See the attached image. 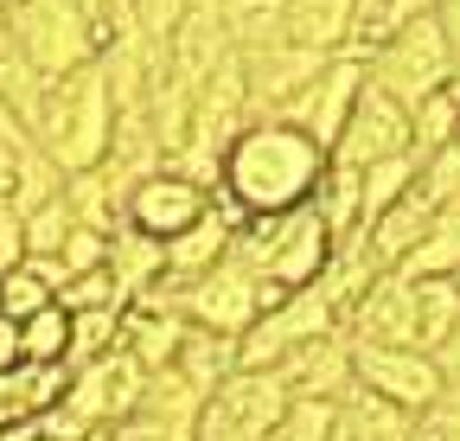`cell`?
Segmentation results:
<instances>
[{
	"label": "cell",
	"instance_id": "6da1fadb",
	"mask_svg": "<svg viewBox=\"0 0 460 441\" xmlns=\"http://www.w3.org/2000/svg\"><path fill=\"white\" fill-rule=\"evenodd\" d=\"M320 173H326V154L301 128L262 116V122H250L237 141L224 147L211 205L237 211L243 225H250V217H281V211H301L314 198Z\"/></svg>",
	"mask_w": 460,
	"mask_h": 441
},
{
	"label": "cell",
	"instance_id": "7a4b0ae2",
	"mask_svg": "<svg viewBox=\"0 0 460 441\" xmlns=\"http://www.w3.org/2000/svg\"><path fill=\"white\" fill-rule=\"evenodd\" d=\"M109 128H115V102H109V84H102L96 65H84V71H71V77L45 84L32 122H26L32 147L51 160L58 173L96 167L102 147H109Z\"/></svg>",
	"mask_w": 460,
	"mask_h": 441
},
{
	"label": "cell",
	"instance_id": "3957f363",
	"mask_svg": "<svg viewBox=\"0 0 460 441\" xmlns=\"http://www.w3.org/2000/svg\"><path fill=\"white\" fill-rule=\"evenodd\" d=\"M275 301H281V288H269L262 275L243 262L237 237H230L224 262H211L205 275L180 282V320L186 326H205V333H224V340H243Z\"/></svg>",
	"mask_w": 460,
	"mask_h": 441
},
{
	"label": "cell",
	"instance_id": "277c9868",
	"mask_svg": "<svg viewBox=\"0 0 460 441\" xmlns=\"http://www.w3.org/2000/svg\"><path fill=\"white\" fill-rule=\"evenodd\" d=\"M237 250H243V262L262 275L269 288L295 295V288L320 282V269L332 256V237L314 217V205H301V211H281V217H250V225L237 231Z\"/></svg>",
	"mask_w": 460,
	"mask_h": 441
},
{
	"label": "cell",
	"instance_id": "5b68a950",
	"mask_svg": "<svg viewBox=\"0 0 460 441\" xmlns=\"http://www.w3.org/2000/svg\"><path fill=\"white\" fill-rule=\"evenodd\" d=\"M365 77H371L390 102H402V109H416L422 96L447 90V77H454V51H447L435 13H416V20L390 26V32L365 51Z\"/></svg>",
	"mask_w": 460,
	"mask_h": 441
},
{
	"label": "cell",
	"instance_id": "8992f818",
	"mask_svg": "<svg viewBox=\"0 0 460 441\" xmlns=\"http://www.w3.org/2000/svg\"><path fill=\"white\" fill-rule=\"evenodd\" d=\"M7 32H13V45L26 51V65L45 84L96 65V51H102L96 20L77 7V0H20V7L7 13Z\"/></svg>",
	"mask_w": 460,
	"mask_h": 441
},
{
	"label": "cell",
	"instance_id": "52a82bcc",
	"mask_svg": "<svg viewBox=\"0 0 460 441\" xmlns=\"http://www.w3.org/2000/svg\"><path fill=\"white\" fill-rule=\"evenodd\" d=\"M295 403L288 384L275 371H230L217 391L205 397L192 441H269V428L281 422V410Z\"/></svg>",
	"mask_w": 460,
	"mask_h": 441
},
{
	"label": "cell",
	"instance_id": "ba28073f",
	"mask_svg": "<svg viewBox=\"0 0 460 441\" xmlns=\"http://www.w3.org/2000/svg\"><path fill=\"white\" fill-rule=\"evenodd\" d=\"M326 333H339V313L326 307V295L320 288H295L237 340V371H275L288 352H301V346H314Z\"/></svg>",
	"mask_w": 460,
	"mask_h": 441
},
{
	"label": "cell",
	"instance_id": "9c48e42d",
	"mask_svg": "<svg viewBox=\"0 0 460 441\" xmlns=\"http://www.w3.org/2000/svg\"><path fill=\"white\" fill-rule=\"evenodd\" d=\"M358 90H365V51H339V58H326V65H320V77H314L301 96H288V102L275 109V122L301 128V135L332 160V141H339L345 116H352Z\"/></svg>",
	"mask_w": 460,
	"mask_h": 441
},
{
	"label": "cell",
	"instance_id": "30bf717a",
	"mask_svg": "<svg viewBox=\"0 0 460 441\" xmlns=\"http://www.w3.org/2000/svg\"><path fill=\"white\" fill-rule=\"evenodd\" d=\"M205 211H211V192H205V186H192V180H180L172 167H160V173H147L141 186H128V198H122V231H135V237H147V243L166 250L180 231H192Z\"/></svg>",
	"mask_w": 460,
	"mask_h": 441
},
{
	"label": "cell",
	"instance_id": "8fae6325",
	"mask_svg": "<svg viewBox=\"0 0 460 441\" xmlns=\"http://www.w3.org/2000/svg\"><path fill=\"white\" fill-rule=\"evenodd\" d=\"M402 154H410V109L390 102L365 77L352 116H345V128L332 141V160H339V167H377V160H402Z\"/></svg>",
	"mask_w": 460,
	"mask_h": 441
},
{
	"label": "cell",
	"instance_id": "7c38bea8",
	"mask_svg": "<svg viewBox=\"0 0 460 441\" xmlns=\"http://www.w3.org/2000/svg\"><path fill=\"white\" fill-rule=\"evenodd\" d=\"M352 377H358V391L410 410V416H422L441 391V371L416 346H352Z\"/></svg>",
	"mask_w": 460,
	"mask_h": 441
},
{
	"label": "cell",
	"instance_id": "4fadbf2b",
	"mask_svg": "<svg viewBox=\"0 0 460 441\" xmlns=\"http://www.w3.org/2000/svg\"><path fill=\"white\" fill-rule=\"evenodd\" d=\"M275 377L288 384V397H295V403H326V410H339L345 397L358 391L345 326H339V333H326V340H314V346H301V352H288V358L275 365Z\"/></svg>",
	"mask_w": 460,
	"mask_h": 441
},
{
	"label": "cell",
	"instance_id": "5bb4252c",
	"mask_svg": "<svg viewBox=\"0 0 460 441\" xmlns=\"http://www.w3.org/2000/svg\"><path fill=\"white\" fill-rule=\"evenodd\" d=\"M345 340L352 346H416V282L402 275H377V282L345 307Z\"/></svg>",
	"mask_w": 460,
	"mask_h": 441
},
{
	"label": "cell",
	"instance_id": "9a60e30c",
	"mask_svg": "<svg viewBox=\"0 0 460 441\" xmlns=\"http://www.w3.org/2000/svg\"><path fill=\"white\" fill-rule=\"evenodd\" d=\"M243 65V90H250V109H256V122L262 116H275V109L288 102V96H301L314 77H320V51H301V45H262V51H250V58H237Z\"/></svg>",
	"mask_w": 460,
	"mask_h": 441
},
{
	"label": "cell",
	"instance_id": "2e32d148",
	"mask_svg": "<svg viewBox=\"0 0 460 441\" xmlns=\"http://www.w3.org/2000/svg\"><path fill=\"white\" fill-rule=\"evenodd\" d=\"M352 20H358V0H288L281 39L320 51V58H339V51H352Z\"/></svg>",
	"mask_w": 460,
	"mask_h": 441
},
{
	"label": "cell",
	"instance_id": "e0dca14e",
	"mask_svg": "<svg viewBox=\"0 0 460 441\" xmlns=\"http://www.w3.org/2000/svg\"><path fill=\"white\" fill-rule=\"evenodd\" d=\"M237 231H243V217L224 211V205H211L192 231H180V237L160 250V256H166V275H172V282H192V275H205L211 262H224V250H230V237H237Z\"/></svg>",
	"mask_w": 460,
	"mask_h": 441
},
{
	"label": "cell",
	"instance_id": "ac0fdd59",
	"mask_svg": "<svg viewBox=\"0 0 460 441\" xmlns=\"http://www.w3.org/2000/svg\"><path fill=\"white\" fill-rule=\"evenodd\" d=\"M102 275L115 282V301L135 307L160 275H166V256H160V243H147V237H135V231L115 225L109 231V250H102Z\"/></svg>",
	"mask_w": 460,
	"mask_h": 441
},
{
	"label": "cell",
	"instance_id": "d6986e66",
	"mask_svg": "<svg viewBox=\"0 0 460 441\" xmlns=\"http://www.w3.org/2000/svg\"><path fill=\"white\" fill-rule=\"evenodd\" d=\"M396 275H402V282H454V275H460V198L441 205V211H429L422 243L402 256Z\"/></svg>",
	"mask_w": 460,
	"mask_h": 441
},
{
	"label": "cell",
	"instance_id": "ffe728a7",
	"mask_svg": "<svg viewBox=\"0 0 460 441\" xmlns=\"http://www.w3.org/2000/svg\"><path fill=\"white\" fill-rule=\"evenodd\" d=\"M422 231H429V205L410 192V198H396L384 217H371V225L358 231L365 237V250H371V262L390 275V269H402V256H410L416 243H422Z\"/></svg>",
	"mask_w": 460,
	"mask_h": 441
},
{
	"label": "cell",
	"instance_id": "44dd1931",
	"mask_svg": "<svg viewBox=\"0 0 460 441\" xmlns=\"http://www.w3.org/2000/svg\"><path fill=\"white\" fill-rule=\"evenodd\" d=\"M180 333L186 320L180 313H154V307H122V352L154 377V371H172V352H180Z\"/></svg>",
	"mask_w": 460,
	"mask_h": 441
},
{
	"label": "cell",
	"instance_id": "7402d4cb",
	"mask_svg": "<svg viewBox=\"0 0 460 441\" xmlns=\"http://www.w3.org/2000/svg\"><path fill=\"white\" fill-rule=\"evenodd\" d=\"M172 371H180L199 397H211L217 384L237 371V340L205 333V326H186V333H180V352H172Z\"/></svg>",
	"mask_w": 460,
	"mask_h": 441
},
{
	"label": "cell",
	"instance_id": "603a6c76",
	"mask_svg": "<svg viewBox=\"0 0 460 441\" xmlns=\"http://www.w3.org/2000/svg\"><path fill=\"white\" fill-rule=\"evenodd\" d=\"M410 410H396V403H384V397H371V391H352L339 410H332V428H339V441H410Z\"/></svg>",
	"mask_w": 460,
	"mask_h": 441
},
{
	"label": "cell",
	"instance_id": "cb8c5ba5",
	"mask_svg": "<svg viewBox=\"0 0 460 441\" xmlns=\"http://www.w3.org/2000/svg\"><path fill=\"white\" fill-rule=\"evenodd\" d=\"M199 410H205V397L192 391V384H186L180 371H154V377L141 384V403H135V416H141V422H160V428L186 435V441H192Z\"/></svg>",
	"mask_w": 460,
	"mask_h": 441
},
{
	"label": "cell",
	"instance_id": "d4e9b609",
	"mask_svg": "<svg viewBox=\"0 0 460 441\" xmlns=\"http://www.w3.org/2000/svg\"><path fill=\"white\" fill-rule=\"evenodd\" d=\"M281 13H288V0H224L217 7L224 39H230L237 58H250L262 45H281Z\"/></svg>",
	"mask_w": 460,
	"mask_h": 441
},
{
	"label": "cell",
	"instance_id": "484cf974",
	"mask_svg": "<svg viewBox=\"0 0 460 441\" xmlns=\"http://www.w3.org/2000/svg\"><path fill=\"white\" fill-rule=\"evenodd\" d=\"M314 217L326 225V237L332 243H345L358 231V167H339V160H326V173H320V186H314Z\"/></svg>",
	"mask_w": 460,
	"mask_h": 441
},
{
	"label": "cell",
	"instance_id": "4316f807",
	"mask_svg": "<svg viewBox=\"0 0 460 441\" xmlns=\"http://www.w3.org/2000/svg\"><path fill=\"white\" fill-rule=\"evenodd\" d=\"M65 211H71V225H84V231H115L122 225V198H115V186L96 173V167H84V173H65Z\"/></svg>",
	"mask_w": 460,
	"mask_h": 441
},
{
	"label": "cell",
	"instance_id": "83f0119b",
	"mask_svg": "<svg viewBox=\"0 0 460 441\" xmlns=\"http://www.w3.org/2000/svg\"><path fill=\"white\" fill-rule=\"evenodd\" d=\"M58 192H65V173H58L51 167V160L32 147V135L13 147V180H7V205L26 217V211H39L45 198H58Z\"/></svg>",
	"mask_w": 460,
	"mask_h": 441
},
{
	"label": "cell",
	"instance_id": "f1b7e54d",
	"mask_svg": "<svg viewBox=\"0 0 460 441\" xmlns=\"http://www.w3.org/2000/svg\"><path fill=\"white\" fill-rule=\"evenodd\" d=\"M416 186V160H377V167H358V231L371 225V217H384L396 198H410Z\"/></svg>",
	"mask_w": 460,
	"mask_h": 441
},
{
	"label": "cell",
	"instance_id": "f546056e",
	"mask_svg": "<svg viewBox=\"0 0 460 441\" xmlns=\"http://www.w3.org/2000/svg\"><path fill=\"white\" fill-rule=\"evenodd\" d=\"M39 90H45V77L26 65V51H20V45H13V32H7V13H0V102H7L20 122H32Z\"/></svg>",
	"mask_w": 460,
	"mask_h": 441
},
{
	"label": "cell",
	"instance_id": "4dcf8cb0",
	"mask_svg": "<svg viewBox=\"0 0 460 441\" xmlns=\"http://www.w3.org/2000/svg\"><path fill=\"white\" fill-rule=\"evenodd\" d=\"M447 141H460V102L447 90H435V96H422L410 109V160H422V154H435Z\"/></svg>",
	"mask_w": 460,
	"mask_h": 441
},
{
	"label": "cell",
	"instance_id": "1f68e13d",
	"mask_svg": "<svg viewBox=\"0 0 460 441\" xmlns=\"http://www.w3.org/2000/svg\"><path fill=\"white\" fill-rule=\"evenodd\" d=\"M65 352H71V313L58 301L45 313L20 320V365H65Z\"/></svg>",
	"mask_w": 460,
	"mask_h": 441
},
{
	"label": "cell",
	"instance_id": "d6a6232c",
	"mask_svg": "<svg viewBox=\"0 0 460 441\" xmlns=\"http://www.w3.org/2000/svg\"><path fill=\"white\" fill-rule=\"evenodd\" d=\"M122 346V307H90V313H71V352H65V371L102 358Z\"/></svg>",
	"mask_w": 460,
	"mask_h": 441
},
{
	"label": "cell",
	"instance_id": "836d02e7",
	"mask_svg": "<svg viewBox=\"0 0 460 441\" xmlns=\"http://www.w3.org/2000/svg\"><path fill=\"white\" fill-rule=\"evenodd\" d=\"M429 211H441V205H454L460 198V141H447V147H435V154H422L416 160V186H410Z\"/></svg>",
	"mask_w": 460,
	"mask_h": 441
},
{
	"label": "cell",
	"instance_id": "e575fe53",
	"mask_svg": "<svg viewBox=\"0 0 460 441\" xmlns=\"http://www.w3.org/2000/svg\"><path fill=\"white\" fill-rule=\"evenodd\" d=\"M65 237H71L65 198H45L39 211L20 217V256H58V250H65Z\"/></svg>",
	"mask_w": 460,
	"mask_h": 441
},
{
	"label": "cell",
	"instance_id": "d590c367",
	"mask_svg": "<svg viewBox=\"0 0 460 441\" xmlns=\"http://www.w3.org/2000/svg\"><path fill=\"white\" fill-rule=\"evenodd\" d=\"M51 307V288L39 282V269L32 262H13L7 275H0V320H32V313H45Z\"/></svg>",
	"mask_w": 460,
	"mask_h": 441
},
{
	"label": "cell",
	"instance_id": "8d00e7d4",
	"mask_svg": "<svg viewBox=\"0 0 460 441\" xmlns=\"http://www.w3.org/2000/svg\"><path fill=\"white\" fill-rule=\"evenodd\" d=\"M186 13H192V0H128V26H135L141 45H154V51H166L172 26H180Z\"/></svg>",
	"mask_w": 460,
	"mask_h": 441
},
{
	"label": "cell",
	"instance_id": "74e56055",
	"mask_svg": "<svg viewBox=\"0 0 460 441\" xmlns=\"http://www.w3.org/2000/svg\"><path fill=\"white\" fill-rule=\"evenodd\" d=\"M269 441H332V410L326 403H288Z\"/></svg>",
	"mask_w": 460,
	"mask_h": 441
},
{
	"label": "cell",
	"instance_id": "f35d334b",
	"mask_svg": "<svg viewBox=\"0 0 460 441\" xmlns=\"http://www.w3.org/2000/svg\"><path fill=\"white\" fill-rule=\"evenodd\" d=\"M58 307H65V313H90V307H122V301H115V282H109V275L90 269V275H71V282L58 288Z\"/></svg>",
	"mask_w": 460,
	"mask_h": 441
},
{
	"label": "cell",
	"instance_id": "ab89813d",
	"mask_svg": "<svg viewBox=\"0 0 460 441\" xmlns=\"http://www.w3.org/2000/svg\"><path fill=\"white\" fill-rule=\"evenodd\" d=\"M102 250H109V237H102V231H84V225H71L65 250H58L51 262L65 269V282H71V275H90V269H102Z\"/></svg>",
	"mask_w": 460,
	"mask_h": 441
},
{
	"label": "cell",
	"instance_id": "60d3db41",
	"mask_svg": "<svg viewBox=\"0 0 460 441\" xmlns=\"http://www.w3.org/2000/svg\"><path fill=\"white\" fill-rule=\"evenodd\" d=\"M102 441H186V435H172V428H160V422H141V416H128V422H115Z\"/></svg>",
	"mask_w": 460,
	"mask_h": 441
},
{
	"label": "cell",
	"instance_id": "b9f144b4",
	"mask_svg": "<svg viewBox=\"0 0 460 441\" xmlns=\"http://www.w3.org/2000/svg\"><path fill=\"white\" fill-rule=\"evenodd\" d=\"M13 262H20V211L0 198V275H7Z\"/></svg>",
	"mask_w": 460,
	"mask_h": 441
},
{
	"label": "cell",
	"instance_id": "7bdbcfd3",
	"mask_svg": "<svg viewBox=\"0 0 460 441\" xmlns=\"http://www.w3.org/2000/svg\"><path fill=\"white\" fill-rule=\"evenodd\" d=\"M435 26H441V39H447V51H454V58H460V0H435Z\"/></svg>",
	"mask_w": 460,
	"mask_h": 441
},
{
	"label": "cell",
	"instance_id": "ee69618b",
	"mask_svg": "<svg viewBox=\"0 0 460 441\" xmlns=\"http://www.w3.org/2000/svg\"><path fill=\"white\" fill-rule=\"evenodd\" d=\"M13 365H20V326L0 320V371H13Z\"/></svg>",
	"mask_w": 460,
	"mask_h": 441
},
{
	"label": "cell",
	"instance_id": "f6af8a7d",
	"mask_svg": "<svg viewBox=\"0 0 460 441\" xmlns=\"http://www.w3.org/2000/svg\"><path fill=\"white\" fill-rule=\"evenodd\" d=\"M7 180H13V147L0 141V198H7Z\"/></svg>",
	"mask_w": 460,
	"mask_h": 441
},
{
	"label": "cell",
	"instance_id": "bcb514c9",
	"mask_svg": "<svg viewBox=\"0 0 460 441\" xmlns=\"http://www.w3.org/2000/svg\"><path fill=\"white\" fill-rule=\"evenodd\" d=\"M447 96L460 102V58H454V77H447Z\"/></svg>",
	"mask_w": 460,
	"mask_h": 441
},
{
	"label": "cell",
	"instance_id": "7dc6e473",
	"mask_svg": "<svg viewBox=\"0 0 460 441\" xmlns=\"http://www.w3.org/2000/svg\"><path fill=\"white\" fill-rule=\"evenodd\" d=\"M13 7H20V0H0V13H13Z\"/></svg>",
	"mask_w": 460,
	"mask_h": 441
},
{
	"label": "cell",
	"instance_id": "c3c4849f",
	"mask_svg": "<svg viewBox=\"0 0 460 441\" xmlns=\"http://www.w3.org/2000/svg\"><path fill=\"white\" fill-rule=\"evenodd\" d=\"M454 288H460V275H454Z\"/></svg>",
	"mask_w": 460,
	"mask_h": 441
}]
</instances>
